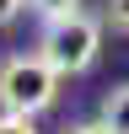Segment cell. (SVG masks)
<instances>
[{
  "mask_svg": "<svg viewBox=\"0 0 129 134\" xmlns=\"http://www.w3.org/2000/svg\"><path fill=\"white\" fill-rule=\"evenodd\" d=\"M38 54L64 75H86L102 54V21L86 16V11H70V16H54L43 21V38H38Z\"/></svg>",
  "mask_w": 129,
  "mask_h": 134,
  "instance_id": "6da1fadb",
  "label": "cell"
},
{
  "mask_svg": "<svg viewBox=\"0 0 129 134\" xmlns=\"http://www.w3.org/2000/svg\"><path fill=\"white\" fill-rule=\"evenodd\" d=\"M22 5H27V0H0V27H6V21H16Z\"/></svg>",
  "mask_w": 129,
  "mask_h": 134,
  "instance_id": "52a82bcc",
  "label": "cell"
},
{
  "mask_svg": "<svg viewBox=\"0 0 129 134\" xmlns=\"http://www.w3.org/2000/svg\"><path fill=\"white\" fill-rule=\"evenodd\" d=\"M32 11H38L43 21H54V16H70V11H81V0H27Z\"/></svg>",
  "mask_w": 129,
  "mask_h": 134,
  "instance_id": "277c9868",
  "label": "cell"
},
{
  "mask_svg": "<svg viewBox=\"0 0 129 134\" xmlns=\"http://www.w3.org/2000/svg\"><path fill=\"white\" fill-rule=\"evenodd\" d=\"M0 134H38L27 113H0Z\"/></svg>",
  "mask_w": 129,
  "mask_h": 134,
  "instance_id": "8992f818",
  "label": "cell"
},
{
  "mask_svg": "<svg viewBox=\"0 0 129 134\" xmlns=\"http://www.w3.org/2000/svg\"><path fill=\"white\" fill-rule=\"evenodd\" d=\"M54 97H59V70H54L43 54H22L0 70V113H49Z\"/></svg>",
  "mask_w": 129,
  "mask_h": 134,
  "instance_id": "7a4b0ae2",
  "label": "cell"
},
{
  "mask_svg": "<svg viewBox=\"0 0 129 134\" xmlns=\"http://www.w3.org/2000/svg\"><path fill=\"white\" fill-rule=\"evenodd\" d=\"M102 27H113V32H124V38H129V0H108Z\"/></svg>",
  "mask_w": 129,
  "mask_h": 134,
  "instance_id": "5b68a950",
  "label": "cell"
},
{
  "mask_svg": "<svg viewBox=\"0 0 129 134\" xmlns=\"http://www.w3.org/2000/svg\"><path fill=\"white\" fill-rule=\"evenodd\" d=\"M64 134H113V129H108L102 118H97V124H81V129H64Z\"/></svg>",
  "mask_w": 129,
  "mask_h": 134,
  "instance_id": "ba28073f",
  "label": "cell"
},
{
  "mask_svg": "<svg viewBox=\"0 0 129 134\" xmlns=\"http://www.w3.org/2000/svg\"><path fill=\"white\" fill-rule=\"evenodd\" d=\"M102 124L113 134H129V86H113L102 97Z\"/></svg>",
  "mask_w": 129,
  "mask_h": 134,
  "instance_id": "3957f363",
  "label": "cell"
}]
</instances>
